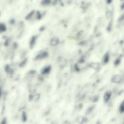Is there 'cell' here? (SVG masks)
Returning <instances> with one entry per match:
<instances>
[{"mask_svg": "<svg viewBox=\"0 0 124 124\" xmlns=\"http://www.w3.org/2000/svg\"><path fill=\"white\" fill-rule=\"evenodd\" d=\"M60 42L59 38L58 37L55 36L51 38V39L50 41V45L51 46H57Z\"/></svg>", "mask_w": 124, "mask_h": 124, "instance_id": "obj_10", "label": "cell"}, {"mask_svg": "<svg viewBox=\"0 0 124 124\" xmlns=\"http://www.w3.org/2000/svg\"><path fill=\"white\" fill-rule=\"evenodd\" d=\"M34 13V11H32L30 13H29L25 17V19L26 20H30V19H31L32 18V16L33 15Z\"/></svg>", "mask_w": 124, "mask_h": 124, "instance_id": "obj_15", "label": "cell"}, {"mask_svg": "<svg viewBox=\"0 0 124 124\" xmlns=\"http://www.w3.org/2000/svg\"><path fill=\"white\" fill-rule=\"evenodd\" d=\"M110 81L112 83L120 84L124 83V76L120 74H115L111 76Z\"/></svg>", "mask_w": 124, "mask_h": 124, "instance_id": "obj_1", "label": "cell"}, {"mask_svg": "<svg viewBox=\"0 0 124 124\" xmlns=\"http://www.w3.org/2000/svg\"><path fill=\"white\" fill-rule=\"evenodd\" d=\"M112 95L113 93L112 90L108 89L105 91L103 96V100L104 104H108L110 102Z\"/></svg>", "mask_w": 124, "mask_h": 124, "instance_id": "obj_2", "label": "cell"}, {"mask_svg": "<svg viewBox=\"0 0 124 124\" xmlns=\"http://www.w3.org/2000/svg\"><path fill=\"white\" fill-rule=\"evenodd\" d=\"M74 69L76 71V72H79L80 69L79 68V67H78V64H76L75 65H74Z\"/></svg>", "mask_w": 124, "mask_h": 124, "instance_id": "obj_23", "label": "cell"}, {"mask_svg": "<svg viewBox=\"0 0 124 124\" xmlns=\"http://www.w3.org/2000/svg\"><path fill=\"white\" fill-rule=\"evenodd\" d=\"M0 124H7V120H6V118H3V119L1 120V122H0Z\"/></svg>", "mask_w": 124, "mask_h": 124, "instance_id": "obj_24", "label": "cell"}, {"mask_svg": "<svg viewBox=\"0 0 124 124\" xmlns=\"http://www.w3.org/2000/svg\"><path fill=\"white\" fill-rule=\"evenodd\" d=\"M112 0H106V2L107 4H109L112 2Z\"/></svg>", "mask_w": 124, "mask_h": 124, "instance_id": "obj_27", "label": "cell"}, {"mask_svg": "<svg viewBox=\"0 0 124 124\" xmlns=\"http://www.w3.org/2000/svg\"><path fill=\"white\" fill-rule=\"evenodd\" d=\"M96 107V104H92V105H90L89 106H88L85 111V116L90 115L92 113H93L94 110H95Z\"/></svg>", "mask_w": 124, "mask_h": 124, "instance_id": "obj_4", "label": "cell"}, {"mask_svg": "<svg viewBox=\"0 0 124 124\" xmlns=\"http://www.w3.org/2000/svg\"><path fill=\"white\" fill-rule=\"evenodd\" d=\"M90 67L96 71H99L101 68L100 65L98 63H96V62H93V63H91L90 64Z\"/></svg>", "mask_w": 124, "mask_h": 124, "instance_id": "obj_11", "label": "cell"}, {"mask_svg": "<svg viewBox=\"0 0 124 124\" xmlns=\"http://www.w3.org/2000/svg\"><path fill=\"white\" fill-rule=\"evenodd\" d=\"M51 70V67L50 65H46L43 67L41 71V74L43 76H46L48 75Z\"/></svg>", "mask_w": 124, "mask_h": 124, "instance_id": "obj_5", "label": "cell"}, {"mask_svg": "<svg viewBox=\"0 0 124 124\" xmlns=\"http://www.w3.org/2000/svg\"><path fill=\"white\" fill-rule=\"evenodd\" d=\"M37 37H38L37 35H33L30 39L29 41V47L31 49H32L35 46L37 39Z\"/></svg>", "mask_w": 124, "mask_h": 124, "instance_id": "obj_7", "label": "cell"}, {"mask_svg": "<svg viewBox=\"0 0 124 124\" xmlns=\"http://www.w3.org/2000/svg\"><path fill=\"white\" fill-rule=\"evenodd\" d=\"M51 0H42L41 4L43 6H47L49 5L51 3Z\"/></svg>", "mask_w": 124, "mask_h": 124, "instance_id": "obj_14", "label": "cell"}, {"mask_svg": "<svg viewBox=\"0 0 124 124\" xmlns=\"http://www.w3.org/2000/svg\"><path fill=\"white\" fill-rule=\"evenodd\" d=\"M119 124H124V117L122 118V119L120 121Z\"/></svg>", "mask_w": 124, "mask_h": 124, "instance_id": "obj_26", "label": "cell"}, {"mask_svg": "<svg viewBox=\"0 0 124 124\" xmlns=\"http://www.w3.org/2000/svg\"><path fill=\"white\" fill-rule=\"evenodd\" d=\"M109 61V54L108 52H106V53L104 55L103 57L102 58V64L103 65L107 64Z\"/></svg>", "mask_w": 124, "mask_h": 124, "instance_id": "obj_9", "label": "cell"}, {"mask_svg": "<svg viewBox=\"0 0 124 124\" xmlns=\"http://www.w3.org/2000/svg\"><path fill=\"white\" fill-rule=\"evenodd\" d=\"M118 112L120 114H124V99L121 102L119 106Z\"/></svg>", "mask_w": 124, "mask_h": 124, "instance_id": "obj_12", "label": "cell"}, {"mask_svg": "<svg viewBox=\"0 0 124 124\" xmlns=\"http://www.w3.org/2000/svg\"><path fill=\"white\" fill-rule=\"evenodd\" d=\"M124 20V13H123L122 15H121L118 19V22H122Z\"/></svg>", "mask_w": 124, "mask_h": 124, "instance_id": "obj_21", "label": "cell"}, {"mask_svg": "<svg viewBox=\"0 0 124 124\" xmlns=\"http://www.w3.org/2000/svg\"><path fill=\"white\" fill-rule=\"evenodd\" d=\"M26 62H27V60H26V59H24L23 61H22L20 62V63L19 64V66H20V67H23V66H24L26 64Z\"/></svg>", "mask_w": 124, "mask_h": 124, "instance_id": "obj_22", "label": "cell"}, {"mask_svg": "<svg viewBox=\"0 0 124 124\" xmlns=\"http://www.w3.org/2000/svg\"><path fill=\"white\" fill-rule=\"evenodd\" d=\"M42 17V14L39 11H37L36 13V18L38 19H40Z\"/></svg>", "mask_w": 124, "mask_h": 124, "instance_id": "obj_20", "label": "cell"}, {"mask_svg": "<svg viewBox=\"0 0 124 124\" xmlns=\"http://www.w3.org/2000/svg\"><path fill=\"white\" fill-rule=\"evenodd\" d=\"M112 29V22L111 21H110V22H109V23L108 24V27L107 28V30L108 31H110Z\"/></svg>", "mask_w": 124, "mask_h": 124, "instance_id": "obj_17", "label": "cell"}, {"mask_svg": "<svg viewBox=\"0 0 124 124\" xmlns=\"http://www.w3.org/2000/svg\"><path fill=\"white\" fill-rule=\"evenodd\" d=\"M7 30V27L3 23H0V33L5 32Z\"/></svg>", "mask_w": 124, "mask_h": 124, "instance_id": "obj_13", "label": "cell"}, {"mask_svg": "<svg viewBox=\"0 0 124 124\" xmlns=\"http://www.w3.org/2000/svg\"><path fill=\"white\" fill-rule=\"evenodd\" d=\"M106 16L107 18H110L112 16V13L110 11L108 10L106 13Z\"/></svg>", "mask_w": 124, "mask_h": 124, "instance_id": "obj_18", "label": "cell"}, {"mask_svg": "<svg viewBox=\"0 0 124 124\" xmlns=\"http://www.w3.org/2000/svg\"><path fill=\"white\" fill-rule=\"evenodd\" d=\"M121 58L119 57L116 59L114 62V65L115 66H118L121 63Z\"/></svg>", "mask_w": 124, "mask_h": 124, "instance_id": "obj_16", "label": "cell"}, {"mask_svg": "<svg viewBox=\"0 0 124 124\" xmlns=\"http://www.w3.org/2000/svg\"><path fill=\"white\" fill-rule=\"evenodd\" d=\"M100 95L98 94H95L90 96L89 97V101L92 103H95L99 100Z\"/></svg>", "mask_w": 124, "mask_h": 124, "instance_id": "obj_6", "label": "cell"}, {"mask_svg": "<svg viewBox=\"0 0 124 124\" xmlns=\"http://www.w3.org/2000/svg\"><path fill=\"white\" fill-rule=\"evenodd\" d=\"M95 124H102V122L101 120H100V119H98L95 122Z\"/></svg>", "mask_w": 124, "mask_h": 124, "instance_id": "obj_25", "label": "cell"}, {"mask_svg": "<svg viewBox=\"0 0 124 124\" xmlns=\"http://www.w3.org/2000/svg\"><path fill=\"white\" fill-rule=\"evenodd\" d=\"M77 121L79 124H85L89 122V119L87 116H83L78 117Z\"/></svg>", "mask_w": 124, "mask_h": 124, "instance_id": "obj_8", "label": "cell"}, {"mask_svg": "<svg viewBox=\"0 0 124 124\" xmlns=\"http://www.w3.org/2000/svg\"><path fill=\"white\" fill-rule=\"evenodd\" d=\"M21 118H22V119L23 121L25 122V121H26V120H27V115H26V114L25 112H23L22 113Z\"/></svg>", "mask_w": 124, "mask_h": 124, "instance_id": "obj_19", "label": "cell"}, {"mask_svg": "<svg viewBox=\"0 0 124 124\" xmlns=\"http://www.w3.org/2000/svg\"><path fill=\"white\" fill-rule=\"evenodd\" d=\"M48 56V53L46 51H41L35 57L34 59L36 60H42L47 58Z\"/></svg>", "mask_w": 124, "mask_h": 124, "instance_id": "obj_3", "label": "cell"}]
</instances>
